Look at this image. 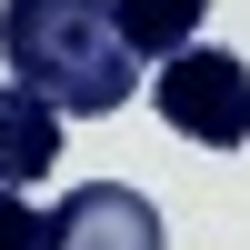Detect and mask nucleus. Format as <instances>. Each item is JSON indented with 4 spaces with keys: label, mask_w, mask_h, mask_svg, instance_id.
<instances>
[{
    "label": "nucleus",
    "mask_w": 250,
    "mask_h": 250,
    "mask_svg": "<svg viewBox=\"0 0 250 250\" xmlns=\"http://www.w3.org/2000/svg\"><path fill=\"white\" fill-rule=\"evenodd\" d=\"M60 100H40L30 80H0V190H30L60 170Z\"/></svg>",
    "instance_id": "nucleus-4"
},
{
    "label": "nucleus",
    "mask_w": 250,
    "mask_h": 250,
    "mask_svg": "<svg viewBox=\"0 0 250 250\" xmlns=\"http://www.w3.org/2000/svg\"><path fill=\"white\" fill-rule=\"evenodd\" d=\"M200 10H210V0H120V40H130L140 60H180L190 30H200Z\"/></svg>",
    "instance_id": "nucleus-5"
},
{
    "label": "nucleus",
    "mask_w": 250,
    "mask_h": 250,
    "mask_svg": "<svg viewBox=\"0 0 250 250\" xmlns=\"http://www.w3.org/2000/svg\"><path fill=\"white\" fill-rule=\"evenodd\" d=\"M150 100H160V120H170L180 140H200V150H240L250 140V60L230 50H180V60H160L150 70Z\"/></svg>",
    "instance_id": "nucleus-2"
},
{
    "label": "nucleus",
    "mask_w": 250,
    "mask_h": 250,
    "mask_svg": "<svg viewBox=\"0 0 250 250\" xmlns=\"http://www.w3.org/2000/svg\"><path fill=\"white\" fill-rule=\"evenodd\" d=\"M50 250H170V230L130 180H80L50 210Z\"/></svg>",
    "instance_id": "nucleus-3"
},
{
    "label": "nucleus",
    "mask_w": 250,
    "mask_h": 250,
    "mask_svg": "<svg viewBox=\"0 0 250 250\" xmlns=\"http://www.w3.org/2000/svg\"><path fill=\"white\" fill-rule=\"evenodd\" d=\"M0 250H50V220L30 210V190H0Z\"/></svg>",
    "instance_id": "nucleus-6"
},
{
    "label": "nucleus",
    "mask_w": 250,
    "mask_h": 250,
    "mask_svg": "<svg viewBox=\"0 0 250 250\" xmlns=\"http://www.w3.org/2000/svg\"><path fill=\"white\" fill-rule=\"evenodd\" d=\"M0 60L70 120H110L140 90V70H130L140 50L120 40V0H0Z\"/></svg>",
    "instance_id": "nucleus-1"
}]
</instances>
